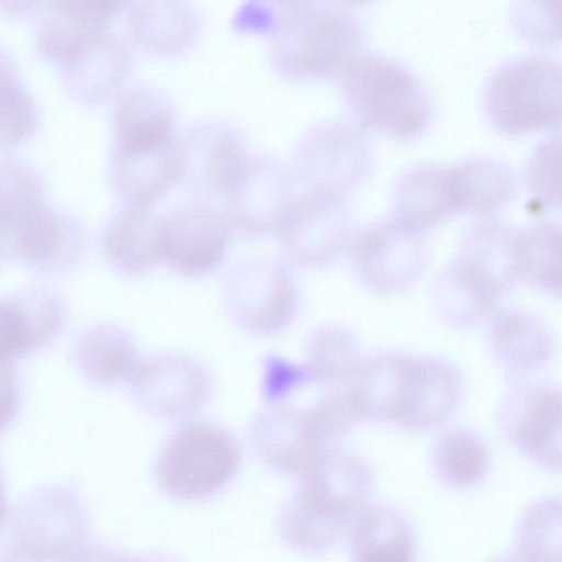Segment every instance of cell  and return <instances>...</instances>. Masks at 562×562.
Segmentation results:
<instances>
[{"label":"cell","mask_w":562,"mask_h":562,"mask_svg":"<svg viewBox=\"0 0 562 562\" xmlns=\"http://www.w3.org/2000/svg\"><path fill=\"white\" fill-rule=\"evenodd\" d=\"M177 112L160 88L137 85L119 98L113 112V150L130 151L164 145L175 137Z\"/></svg>","instance_id":"cell-18"},{"label":"cell","mask_w":562,"mask_h":562,"mask_svg":"<svg viewBox=\"0 0 562 562\" xmlns=\"http://www.w3.org/2000/svg\"><path fill=\"white\" fill-rule=\"evenodd\" d=\"M371 165L369 143L360 128L338 121L308 127L293 153V170L307 192L340 198L367 179Z\"/></svg>","instance_id":"cell-7"},{"label":"cell","mask_w":562,"mask_h":562,"mask_svg":"<svg viewBox=\"0 0 562 562\" xmlns=\"http://www.w3.org/2000/svg\"><path fill=\"white\" fill-rule=\"evenodd\" d=\"M361 361L357 336L342 325L325 324L308 340L304 368L310 380L336 387L350 382Z\"/></svg>","instance_id":"cell-32"},{"label":"cell","mask_w":562,"mask_h":562,"mask_svg":"<svg viewBox=\"0 0 562 562\" xmlns=\"http://www.w3.org/2000/svg\"><path fill=\"white\" fill-rule=\"evenodd\" d=\"M128 24L132 37L143 49L173 56L194 43L200 18L189 0H134Z\"/></svg>","instance_id":"cell-22"},{"label":"cell","mask_w":562,"mask_h":562,"mask_svg":"<svg viewBox=\"0 0 562 562\" xmlns=\"http://www.w3.org/2000/svg\"><path fill=\"white\" fill-rule=\"evenodd\" d=\"M60 307L52 294L0 300V359L11 361L42 345L57 328Z\"/></svg>","instance_id":"cell-28"},{"label":"cell","mask_w":562,"mask_h":562,"mask_svg":"<svg viewBox=\"0 0 562 562\" xmlns=\"http://www.w3.org/2000/svg\"><path fill=\"white\" fill-rule=\"evenodd\" d=\"M335 1H338V2H341L345 4H360V3L368 2L369 0H335Z\"/></svg>","instance_id":"cell-46"},{"label":"cell","mask_w":562,"mask_h":562,"mask_svg":"<svg viewBox=\"0 0 562 562\" xmlns=\"http://www.w3.org/2000/svg\"><path fill=\"white\" fill-rule=\"evenodd\" d=\"M47 207L40 183L15 165L0 166V236L12 244L19 234Z\"/></svg>","instance_id":"cell-35"},{"label":"cell","mask_w":562,"mask_h":562,"mask_svg":"<svg viewBox=\"0 0 562 562\" xmlns=\"http://www.w3.org/2000/svg\"><path fill=\"white\" fill-rule=\"evenodd\" d=\"M483 103L487 121L502 134L552 127L561 119V67L542 57L508 61L490 78Z\"/></svg>","instance_id":"cell-4"},{"label":"cell","mask_w":562,"mask_h":562,"mask_svg":"<svg viewBox=\"0 0 562 562\" xmlns=\"http://www.w3.org/2000/svg\"><path fill=\"white\" fill-rule=\"evenodd\" d=\"M517 234L518 231L501 221H477L462 234L454 256L502 296L518 280Z\"/></svg>","instance_id":"cell-26"},{"label":"cell","mask_w":562,"mask_h":562,"mask_svg":"<svg viewBox=\"0 0 562 562\" xmlns=\"http://www.w3.org/2000/svg\"><path fill=\"white\" fill-rule=\"evenodd\" d=\"M134 55L121 36L109 31L88 46L64 71L68 88L91 103L114 94L132 71Z\"/></svg>","instance_id":"cell-24"},{"label":"cell","mask_w":562,"mask_h":562,"mask_svg":"<svg viewBox=\"0 0 562 562\" xmlns=\"http://www.w3.org/2000/svg\"><path fill=\"white\" fill-rule=\"evenodd\" d=\"M112 181L123 203L153 207L180 177L177 138L149 149L112 151Z\"/></svg>","instance_id":"cell-21"},{"label":"cell","mask_w":562,"mask_h":562,"mask_svg":"<svg viewBox=\"0 0 562 562\" xmlns=\"http://www.w3.org/2000/svg\"><path fill=\"white\" fill-rule=\"evenodd\" d=\"M277 234L289 261L319 268L348 247L351 216L344 198L306 192L296 196Z\"/></svg>","instance_id":"cell-10"},{"label":"cell","mask_w":562,"mask_h":562,"mask_svg":"<svg viewBox=\"0 0 562 562\" xmlns=\"http://www.w3.org/2000/svg\"><path fill=\"white\" fill-rule=\"evenodd\" d=\"M301 475V485L283 512L281 529L296 548L324 552L347 536L367 506L374 475L359 454L337 446L318 453Z\"/></svg>","instance_id":"cell-1"},{"label":"cell","mask_w":562,"mask_h":562,"mask_svg":"<svg viewBox=\"0 0 562 562\" xmlns=\"http://www.w3.org/2000/svg\"><path fill=\"white\" fill-rule=\"evenodd\" d=\"M294 175L279 159L249 156L226 195V216L249 236L277 233L296 199Z\"/></svg>","instance_id":"cell-11"},{"label":"cell","mask_w":562,"mask_h":562,"mask_svg":"<svg viewBox=\"0 0 562 562\" xmlns=\"http://www.w3.org/2000/svg\"><path fill=\"white\" fill-rule=\"evenodd\" d=\"M393 215L427 229L467 212L463 177L458 164H426L405 171L393 189Z\"/></svg>","instance_id":"cell-14"},{"label":"cell","mask_w":562,"mask_h":562,"mask_svg":"<svg viewBox=\"0 0 562 562\" xmlns=\"http://www.w3.org/2000/svg\"><path fill=\"white\" fill-rule=\"evenodd\" d=\"M132 0H45L37 37L64 46L109 30Z\"/></svg>","instance_id":"cell-29"},{"label":"cell","mask_w":562,"mask_h":562,"mask_svg":"<svg viewBox=\"0 0 562 562\" xmlns=\"http://www.w3.org/2000/svg\"><path fill=\"white\" fill-rule=\"evenodd\" d=\"M342 76L346 103L358 128L407 140L429 126L432 110L426 91L396 61L357 58Z\"/></svg>","instance_id":"cell-3"},{"label":"cell","mask_w":562,"mask_h":562,"mask_svg":"<svg viewBox=\"0 0 562 562\" xmlns=\"http://www.w3.org/2000/svg\"><path fill=\"white\" fill-rule=\"evenodd\" d=\"M45 0H0V9L9 14H27L43 5Z\"/></svg>","instance_id":"cell-44"},{"label":"cell","mask_w":562,"mask_h":562,"mask_svg":"<svg viewBox=\"0 0 562 562\" xmlns=\"http://www.w3.org/2000/svg\"><path fill=\"white\" fill-rule=\"evenodd\" d=\"M560 137L552 135L538 144L528 162L526 186L532 196V206L538 210L547 211L560 206Z\"/></svg>","instance_id":"cell-39"},{"label":"cell","mask_w":562,"mask_h":562,"mask_svg":"<svg viewBox=\"0 0 562 562\" xmlns=\"http://www.w3.org/2000/svg\"><path fill=\"white\" fill-rule=\"evenodd\" d=\"M76 356L85 374L100 384L131 382L143 362L132 337L111 324L90 328L78 342Z\"/></svg>","instance_id":"cell-30"},{"label":"cell","mask_w":562,"mask_h":562,"mask_svg":"<svg viewBox=\"0 0 562 562\" xmlns=\"http://www.w3.org/2000/svg\"><path fill=\"white\" fill-rule=\"evenodd\" d=\"M363 32L345 11L308 0L271 34L269 55L278 72L293 79L344 74L358 58Z\"/></svg>","instance_id":"cell-2"},{"label":"cell","mask_w":562,"mask_h":562,"mask_svg":"<svg viewBox=\"0 0 562 562\" xmlns=\"http://www.w3.org/2000/svg\"><path fill=\"white\" fill-rule=\"evenodd\" d=\"M35 125V108L7 55L0 52V146L22 143Z\"/></svg>","instance_id":"cell-37"},{"label":"cell","mask_w":562,"mask_h":562,"mask_svg":"<svg viewBox=\"0 0 562 562\" xmlns=\"http://www.w3.org/2000/svg\"><path fill=\"white\" fill-rule=\"evenodd\" d=\"M4 513H5V504H4L3 494H2V491L0 487V521L3 519Z\"/></svg>","instance_id":"cell-45"},{"label":"cell","mask_w":562,"mask_h":562,"mask_svg":"<svg viewBox=\"0 0 562 562\" xmlns=\"http://www.w3.org/2000/svg\"><path fill=\"white\" fill-rule=\"evenodd\" d=\"M487 342L496 362L516 380L543 369L554 352V338L546 323L533 313L516 307L493 315Z\"/></svg>","instance_id":"cell-17"},{"label":"cell","mask_w":562,"mask_h":562,"mask_svg":"<svg viewBox=\"0 0 562 562\" xmlns=\"http://www.w3.org/2000/svg\"><path fill=\"white\" fill-rule=\"evenodd\" d=\"M518 280L552 295L561 293V227L542 222L518 231L516 241Z\"/></svg>","instance_id":"cell-33"},{"label":"cell","mask_w":562,"mask_h":562,"mask_svg":"<svg viewBox=\"0 0 562 562\" xmlns=\"http://www.w3.org/2000/svg\"><path fill=\"white\" fill-rule=\"evenodd\" d=\"M461 168L468 212L490 215L508 204L515 193L512 171L501 161L490 158H468Z\"/></svg>","instance_id":"cell-36"},{"label":"cell","mask_w":562,"mask_h":562,"mask_svg":"<svg viewBox=\"0 0 562 562\" xmlns=\"http://www.w3.org/2000/svg\"><path fill=\"white\" fill-rule=\"evenodd\" d=\"M161 221L162 261L177 272L198 277L223 260L231 223L217 209L201 202L182 204Z\"/></svg>","instance_id":"cell-13"},{"label":"cell","mask_w":562,"mask_h":562,"mask_svg":"<svg viewBox=\"0 0 562 562\" xmlns=\"http://www.w3.org/2000/svg\"><path fill=\"white\" fill-rule=\"evenodd\" d=\"M560 0H520L514 27L532 43L551 44L561 34Z\"/></svg>","instance_id":"cell-41"},{"label":"cell","mask_w":562,"mask_h":562,"mask_svg":"<svg viewBox=\"0 0 562 562\" xmlns=\"http://www.w3.org/2000/svg\"><path fill=\"white\" fill-rule=\"evenodd\" d=\"M67 241V227L49 207L41 212L15 238L13 247L26 261L42 266L61 254Z\"/></svg>","instance_id":"cell-40"},{"label":"cell","mask_w":562,"mask_h":562,"mask_svg":"<svg viewBox=\"0 0 562 562\" xmlns=\"http://www.w3.org/2000/svg\"><path fill=\"white\" fill-rule=\"evenodd\" d=\"M412 355L381 351L362 359L347 384L360 420L396 423Z\"/></svg>","instance_id":"cell-23"},{"label":"cell","mask_w":562,"mask_h":562,"mask_svg":"<svg viewBox=\"0 0 562 562\" xmlns=\"http://www.w3.org/2000/svg\"><path fill=\"white\" fill-rule=\"evenodd\" d=\"M461 393V376L453 366L438 358L412 356L396 424L414 431L438 428L453 415Z\"/></svg>","instance_id":"cell-16"},{"label":"cell","mask_w":562,"mask_h":562,"mask_svg":"<svg viewBox=\"0 0 562 562\" xmlns=\"http://www.w3.org/2000/svg\"><path fill=\"white\" fill-rule=\"evenodd\" d=\"M268 369V392L276 395L288 387L295 386L301 382L310 380L304 367H289L283 361L277 360L273 361Z\"/></svg>","instance_id":"cell-43"},{"label":"cell","mask_w":562,"mask_h":562,"mask_svg":"<svg viewBox=\"0 0 562 562\" xmlns=\"http://www.w3.org/2000/svg\"><path fill=\"white\" fill-rule=\"evenodd\" d=\"M102 249L120 272L138 276L162 261L161 221L151 207L123 203L110 217Z\"/></svg>","instance_id":"cell-20"},{"label":"cell","mask_w":562,"mask_h":562,"mask_svg":"<svg viewBox=\"0 0 562 562\" xmlns=\"http://www.w3.org/2000/svg\"><path fill=\"white\" fill-rule=\"evenodd\" d=\"M130 383L147 411L171 419L196 412L209 389L203 368L194 360L179 355L143 359Z\"/></svg>","instance_id":"cell-15"},{"label":"cell","mask_w":562,"mask_h":562,"mask_svg":"<svg viewBox=\"0 0 562 562\" xmlns=\"http://www.w3.org/2000/svg\"><path fill=\"white\" fill-rule=\"evenodd\" d=\"M430 462L437 480L452 490H469L487 474L488 450L483 439L464 427H450L435 439Z\"/></svg>","instance_id":"cell-31"},{"label":"cell","mask_w":562,"mask_h":562,"mask_svg":"<svg viewBox=\"0 0 562 562\" xmlns=\"http://www.w3.org/2000/svg\"><path fill=\"white\" fill-rule=\"evenodd\" d=\"M356 561H413L416 535L409 519L389 505L364 506L348 533Z\"/></svg>","instance_id":"cell-25"},{"label":"cell","mask_w":562,"mask_h":562,"mask_svg":"<svg viewBox=\"0 0 562 562\" xmlns=\"http://www.w3.org/2000/svg\"><path fill=\"white\" fill-rule=\"evenodd\" d=\"M252 442L260 459L285 474H302L321 453L312 436L307 409L274 406L256 418Z\"/></svg>","instance_id":"cell-19"},{"label":"cell","mask_w":562,"mask_h":562,"mask_svg":"<svg viewBox=\"0 0 562 562\" xmlns=\"http://www.w3.org/2000/svg\"><path fill=\"white\" fill-rule=\"evenodd\" d=\"M499 296L468 266L453 257L432 289V303L442 322L452 328L475 326L491 314Z\"/></svg>","instance_id":"cell-27"},{"label":"cell","mask_w":562,"mask_h":562,"mask_svg":"<svg viewBox=\"0 0 562 562\" xmlns=\"http://www.w3.org/2000/svg\"><path fill=\"white\" fill-rule=\"evenodd\" d=\"M299 294L293 276L280 259L260 257L232 270L224 290L231 319L261 335L284 329L294 318Z\"/></svg>","instance_id":"cell-8"},{"label":"cell","mask_w":562,"mask_h":562,"mask_svg":"<svg viewBox=\"0 0 562 562\" xmlns=\"http://www.w3.org/2000/svg\"><path fill=\"white\" fill-rule=\"evenodd\" d=\"M237 450L221 429L203 423L176 431L156 462L161 487L175 497L198 499L224 486L237 465Z\"/></svg>","instance_id":"cell-6"},{"label":"cell","mask_w":562,"mask_h":562,"mask_svg":"<svg viewBox=\"0 0 562 562\" xmlns=\"http://www.w3.org/2000/svg\"><path fill=\"white\" fill-rule=\"evenodd\" d=\"M16 400L18 385L11 361L0 359V431L12 419Z\"/></svg>","instance_id":"cell-42"},{"label":"cell","mask_w":562,"mask_h":562,"mask_svg":"<svg viewBox=\"0 0 562 562\" xmlns=\"http://www.w3.org/2000/svg\"><path fill=\"white\" fill-rule=\"evenodd\" d=\"M497 424L524 457L550 472L561 470V392L547 382L517 381L503 395Z\"/></svg>","instance_id":"cell-9"},{"label":"cell","mask_w":562,"mask_h":562,"mask_svg":"<svg viewBox=\"0 0 562 562\" xmlns=\"http://www.w3.org/2000/svg\"><path fill=\"white\" fill-rule=\"evenodd\" d=\"M312 436L321 451L337 441L359 422L348 385L334 387L307 409Z\"/></svg>","instance_id":"cell-38"},{"label":"cell","mask_w":562,"mask_h":562,"mask_svg":"<svg viewBox=\"0 0 562 562\" xmlns=\"http://www.w3.org/2000/svg\"><path fill=\"white\" fill-rule=\"evenodd\" d=\"M248 158L239 128L220 119L202 120L180 140L179 181L195 194L225 196Z\"/></svg>","instance_id":"cell-12"},{"label":"cell","mask_w":562,"mask_h":562,"mask_svg":"<svg viewBox=\"0 0 562 562\" xmlns=\"http://www.w3.org/2000/svg\"><path fill=\"white\" fill-rule=\"evenodd\" d=\"M426 231L391 215L351 235V266L359 282L376 294H400L423 276L428 262Z\"/></svg>","instance_id":"cell-5"},{"label":"cell","mask_w":562,"mask_h":562,"mask_svg":"<svg viewBox=\"0 0 562 562\" xmlns=\"http://www.w3.org/2000/svg\"><path fill=\"white\" fill-rule=\"evenodd\" d=\"M514 553L524 561H561V502L542 496L519 516L514 531Z\"/></svg>","instance_id":"cell-34"}]
</instances>
